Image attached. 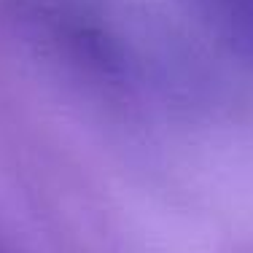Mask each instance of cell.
I'll return each instance as SVG.
<instances>
[{"label": "cell", "mask_w": 253, "mask_h": 253, "mask_svg": "<svg viewBox=\"0 0 253 253\" xmlns=\"http://www.w3.org/2000/svg\"><path fill=\"white\" fill-rule=\"evenodd\" d=\"M197 5L232 49L253 57V0H197Z\"/></svg>", "instance_id": "1"}, {"label": "cell", "mask_w": 253, "mask_h": 253, "mask_svg": "<svg viewBox=\"0 0 253 253\" xmlns=\"http://www.w3.org/2000/svg\"><path fill=\"white\" fill-rule=\"evenodd\" d=\"M0 253H8V251H5V248H3V245H0Z\"/></svg>", "instance_id": "2"}]
</instances>
